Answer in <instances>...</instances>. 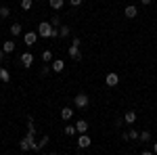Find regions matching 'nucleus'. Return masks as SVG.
<instances>
[{
	"label": "nucleus",
	"instance_id": "f257e3e1",
	"mask_svg": "<svg viewBox=\"0 0 157 155\" xmlns=\"http://www.w3.org/2000/svg\"><path fill=\"white\" fill-rule=\"evenodd\" d=\"M52 25H50V21H42V23L38 25V36L40 38H50V34H52Z\"/></svg>",
	"mask_w": 157,
	"mask_h": 155
},
{
	"label": "nucleus",
	"instance_id": "f03ea898",
	"mask_svg": "<svg viewBox=\"0 0 157 155\" xmlns=\"http://www.w3.org/2000/svg\"><path fill=\"white\" fill-rule=\"evenodd\" d=\"M88 103H90V99H88V95H84V92L75 95V99H73V105H75L78 109H86Z\"/></svg>",
	"mask_w": 157,
	"mask_h": 155
},
{
	"label": "nucleus",
	"instance_id": "7ed1b4c3",
	"mask_svg": "<svg viewBox=\"0 0 157 155\" xmlns=\"http://www.w3.org/2000/svg\"><path fill=\"white\" fill-rule=\"evenodd\" d=\"M117 82H120V76L115 72H109L107 78H105V84H107L109 88H113V86H117Z\"/></svg>",
	"mask_w": 157,
	"mask_h": 155
},
{
	"label": "nucleus",
	"instance_id": "20e7f679",
	"mask_svg": "<svg viewBox=\"0 0 157 155\" xmlns=\"http://www.w3.org/2000/svg\"><path fill=\"white\" fill-rule=\"evenodd\" d=\"M19 61H21V65H23L25 69H29L32 63H34V57H32V52H23V55L19 57Z\"/></svg>",
	"mask_w": 157,
	"mask_h": 155
},
{
	"label": "nucleus",
	"instance_id": "39448f33",
	"mask_svg": "<svg viewBox=\"0 0 157 155\" xmlns=\"http://www.w3.org/2000/svg\"><path fill=\"white\" fill-rule=\"evenodd\" d=\"M67 55H69V57H71L73 61H82V52H80V46H69L67 48Z\"/></svg>",
	"mask_w": 157,
	"mask_h": 155
},
{
	"label": "nucleus",
	"instance_id": "423d86ee",
	"mask_svg": "<svg viewBox=\"0 0 157 155\" xmlns=\"http://www.w3.org/2000/svg\"><path fill=\"white\" fill-rule=\"evenodd\" d=\"M23 40H25L27 46H34L36 40H38V32H27V34H23Z\"/></svg>",
	"mask_w": 157,
	"mask_h": 155
},
{
	"label": "nucleus",
	"instance_id": "0eeeda50",
	"mask_svg": "<svg viewBox=\"0 0 157 155\" xmlns=\"http://www.w3.org/2000/svg\"><path fill=\"white\" fill-rule=\"evenodd\" d=\"M88 128H90V126H88L86 119H78V122H75V130L80 132V134H88Z\"/></svg>",
	"mask_w": 157,
	"mask_h": 155
},
{
	"label": "nucleus",
	"instance_id": "6e6552de",
	"mask_svg": "<svg viewBox=\"0 0 157 155\" xmlns=\"http://www.w3.org/2000/svg\"><path fill=\"white\" fill-rule=\"evenodd\" d=\"M50 67H52V72H55V73H61L63 69H65V61H61V59H55L52 63H50Z\"/></svg>",
	"mask_w": 157,
	"mask_h": 155
},
{
	"label": "nucleus",
	"instance_id": "1a4fd4ad",
	"mask_svg": "<svg viewBox=\"0 0 157 155\" xmlns=\"http://www.w3.org/2000/svg\"><path fill=\"white\" fill-rule=\"evenodd\" d=\"M78 147H80V149H88V147H90V136H88V134H80Z\"/></svg>",
	"mask_w": 157,
	"mask_h": 155
},
{
	"label": "nucleus",
	"instance_id": "9d476101",
	"mask_svg": "<svg viewBox=\"0 0 157 155\" xmlns=\"http://www.w3.org/2000/svg\"><path fill=\"white\" fill-rule=\"evenodd\" d=\"M124 15H126V17H128V19H134V17H136V15H138V9H136V6H134V4H128V6H126V9H124Z\"/></svg>",
	"mask_w": 157,
	"mask_h": 155
},
{
	"label": "nucleus",
	"instance_id": "9b49d317",
	"mask_svg": "<svg viewBox=\"0 0 157 155\" xmlns=\"http://www.w3.org/2000/svg\"><path fill=\"white\" fill-rule=\"evenodd\" d=\"M15 46H17V44H15L13 40H6V42L2 44V50H4V55H11L13 50H15Z\"/></svg>",
	"mask_w": 157,
	"mask_h": 155
},
{
	"label": "nucleus",
	"instance_id": "f8f14e48",
	"mask_svg": "<svg viewBox=\"0 0 157 155\" xmlns=\"http://www.w3.org/2000/svg\"><path fill=\"white\" fill-rule=\"evenodd\" d=\"M124 122L126 124H134L136 122V111H126L124 113Z\"/></svg>",
	"mask_w": 157,
	"mask_h": 155
},
{
	"label": "nucleus",
	"instance_id": "ddd939ff",
	"mask_svg": "<svg viewBox=\"0 0 157 155\" xmlns=\"http://www.w3.org/2000/svg\"><path fill=\"white\" fill-rule=\"evenodd\" d=\"M61 118L65 119V122H67V119H71L73 118V109L71 107H63V109H61Z\"/></svg>",
	"mask_w": 157,
	"mask_h": 155
},
{
	"label": "nucleus",
	"instance_id": "4468645a",
	"mask_svg": "<svg viewBox=\"0 0 157 155\" xmlns=\"http://www.w3.org/2000/svg\"><path fill=\"white\" fill-rule=\"evenodd\" d=\"M48 4H50V9H52V11H61V9H63V4H65V0H48Z\"/></svg>",
	"mask_w": 157,
	"mask_h": 155
},
{
	"label": "nucleus",
	"instance_id": "2eb2a0df",
	"mask_svg": "<svg viewBox=\"0 0 157 155\" xmlns=\"http://www.w3.org/2000/svg\"><path fill=\"white\" fill-rule=\"evenodd\" d=\"M11 80V73H9V69H4V67H0V82H9Z\"/></svg>",
	"mask_w": 157,
	"mask_h": 155
},
{
	"label": "nucleus",
	"instance_id": "dca6fc26",
	"mask_svg": "<svg viewBox=\"0 0 157 155\" xmlns=\"http://www.w3.org/2000/svg\"><path fill=\"white\" fill-rule=\"evenodd\" d=\"M9 29H11V34H13V36H21V23H13L11 27H9Z\"/></svg>",
	"mask_w": 157,
	"mask_h": 155
},
{
	"label": "nucleus",
	"instance_id": "f3484780",
	"mask_svg": "<svg viewBox=\"0 0 157 155\" xmlns=\"http://www.w3.org/2000/svg\"><path fill=\"white\" fill-rule=\"evenodd\" d=\"M138 138H140L143 143H149V141H151V132H149V130H143L140 134H138Z\"/></svg>",
	"mask_w": 157,
	"mask_h": 155
},
{
	"label": "nucleus",
	"instance_id": "a211bd4d",
	"mask_svg": "<svg viewBox=\"0 0 157 155\" xmlns=\"http://www.w3.org/2000/svg\"><path fill=\"white\" fill-rule=\"evenodd\" d=\"M42 61H44V63H52V52H50V50H44V52H42Z\"/></svg>",
	"mask_w": 157,
	"mask_h": 155
},
{
	"label": "nucleus",
	"instance_id": "6ab92c4d",
	"mask_svg": "<svg viewBox=\"0 0 157 155\" xmlns=\"http://www.w3.org/2000/svg\"><path fill=\"white\" fill-rule=\"evenodd\" d=\"M63 132H65V134H67V136H73V134H75V126H71V124H67V126H65V128H63Z\"/></svg>",
	"mask_w": 157,
	"mask_h": 155
},
{
	"label": "nucleus",
	"instance_id": "aec40b11",
	"mask_svg": "<svg viewBox=\"0 0 157 155\" xmlns=\"http://www.w3.org/2000/svg\"><path fill=\"white\" fill-rule=\"evenodd\" d=\"M69 34H71V29H69L67 25H61V27H59V36L67 38V36H69Z\"/></svg>",
	"mask_w": 157,
	"mask_h": 155
},
{
	"label": "nucleus",
	"instance_id": "412c9836",
	"mask_svg": "<svg viewBox=\"0 0 157 155\" xmlns=\"http://www.w3.org/2000/svg\"><path fill=\"white\" fill-rule=\"evenodd\" d=\"M32 6H34V0H21V9L23 11H29Z\"/></svg>",
	"mask_w": 157,
	"mask_h": 155
},
{
	"label": "nucleus",
	"instance_id": "4be33fe9",
	"mask_svg": "<svg viewBox=\"0 0 157 155\" xmlns=\"http://www.w3.org/2000/svg\"><path fill=\"white\" fill-rule=\"evenodd\" d=\"M50 25H52V27H61V19H59V15H52V17H50Z\"/></svg>",
	"mask_w": 157,
	"mask_h": 155
},
{
	"label": "nucleus",
	"instance_id": "5701e85b",
	"mask_svg": "<svg viewBox=\"0 0 157 155\" xmlns=\"http://www.w3.org/2000/svg\"><path fill=\"white\" fill-rule=\"evenodd\" d=\"M9 15H11V9H9V6H0V17H2V19H6Z\"/></svg>",
	"mask_w": 157,
	"mask_h": 155
},
{
	"label": "nucleus",
	"instance_id": "b1692460",
	"mask_svg": "<svg viewBox=\"0 0 157 155\" xmlns=\"http://www.w3.org/2000/svg\"><path fill=\"white\" fill-rule=\"evenodd\" d=\"M38 143H40V147H46V143H48V134H44V136H42Z\"/></svg>",
	"mask_w": 157,
	"mask_h": 155
},
{
	"label": "nucleus",
	"instance_id": "393cba45",
	"mask_svg": "<svg viewBox=\"0 0 157 155\" xmlns=\"http://www.w3.org/2000/svg\"><path fill=\"white\" fill-rule=\"evenodd\" d=\"M128 134H130V141H136V138H138V132L136 130H130Z\"/></svg>",
	"mask_w": 157,
	"mask_h": 155
},
{
	"label": "nucleus",
	"instance_id": "a878e982",
	"mask_svg": "<svg viewBox=\"0 0 157 155\" xmlns=\"http://www.w3.org/2000/svg\"><path fill=\"white\" fill-rule=\"evenodd\" d=\"M40 149H42V147H40V143H38V141H36L34 145H32V151H36V153H40Z\"/></svg>",
	"mask_w": 157,
	"mask_h": 155
},
{
	"label": "nucleus",
	"instance_id": "bb28decb",
	"mask_svg": "<svg viewBox=\"0 0 157 155\" xmlns=\"http://www.w3.org/2000/svg\"><path fill=\"white\" fill-rule=\"evenodd\" d=\"M48 73H50V67H48V65H44V67H42V76H48Z\"/></svg>",
	"mask_w": 157,
	"mask_h": 155
},
{
	"label": "nucleus",
	"instance_id": "cd10ccee",
	"mask_svg": "<svg viewBox=\"0 0 157 155\" xmlns=\"http://www.w3.org/2000/svg\"><path fill=\"white\" fill-rule=\"evenodd\" d=\"M69 4H71V6H80V4H82V0H69Z\"/></svg>",
	"mask_w": 157,
	"mask_h": 155
},
{
	"label": "nucleus",
	"instance_id": "c85d7f7f",
	"mask_svg": "<svg viewBox=\"0 0 157 155\" xmlns=\"http://www.w3.org/2000/svg\"><path fill=\"white\" fill-rule=\"evenodd\" d=\"M2 61H4V50L0 48V63H2Z\"/></svg>",
	"mask_w": 157,
	"mask_h": 155
},
{
	"label": "nucleus",
	"instance_id": "c756f323",
	"mask_svg": "<svg viewBox=\"0 0 157 155\" xmlns=\"http://www.w3.org/2000/svg\"><path fill=\"white\" fill-rule=\"evenodd\" d=\"M140 155H155V153H153V151H143Z\"/></svg>",
	"mask_w": 157,
	"mask_h": 155
},
{
	"label": "nucleus",
	"instance_id": "7c9ffc66",
	"mask_svg": "<svg viewBox=\"0 0 157 155\" xmlns=\"http://www.w3.org/2000/svg\"><path fill=\"white\" fill-rule=\"evenodd\" d=\"M140 2H143L145 6H147V4H151V0H140Z\"/></svg>",
	"mask_w": 157,
	"mask_h": 155
},
{
	"label": "nucleus",
	"instance_id": "2f4dec72",
	"mask_svg": "<svg viewBox=\"0 0 157 155\" xmlns=\"http://www.w3.org/2000/svg\"><path fill=\"white\" fill-rule=\"evenodd\" d=\"M153 153H155V155H157V143H155V145H153Z\"/></svg>",
	"mask_w": 157,
	"mask_h": 155
},
{
	"label": "nucleus",
	"instance_id": "473e14b6",
	"mask_svg": "<svg viewBox=\"0 0 157 155\" xmlns=\"http://www.w3.org/2000/svg\"><path fill=\"white\" fill-rule=\"evenodd\" d=\"M50 155H59V153H50Z\"/></svg>",
	"mask_w": 157,
	"mask_h": 155
},
{
	"label": "nucleus",
	"instance_id": "72a5a7b5",
	"mask_svg": "<svg viewBox=\"0 0 157 155\" xmlns=\"http://www.w3.org/2000/svg\"><path fill=\"white\" fill-rule=\"evenodd\" d=\"M155 111H157V105H155Z\"/></svg>",
	"mask_w": 157,
	"mask_h": 155
}]
</instances>
